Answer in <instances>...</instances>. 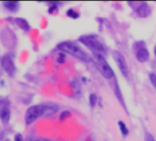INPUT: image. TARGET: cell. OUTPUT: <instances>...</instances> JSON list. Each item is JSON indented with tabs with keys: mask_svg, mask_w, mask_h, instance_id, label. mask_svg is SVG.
I'll use <instances>...</instances> for the list:
<instances>
[{
	"mask_svg": "<svg viewBox=\"0 0 156 141\" xmlns=\"http://www.w3.org/2000/svg\"><path fill=\"white\" fill-rule=\"evenodd\" d=\"M79 40L84 45H85L88 49H90L94 52V54L103 55L105 53V48L103 44L101 43L96 37L85 35V36H81Z\"/></svg>",
	"mask_w": 156,
	"mask_h": 141,
	"instance_id": "2",
	"label": "cell"
},
{
	"mask_svg": "<svg viewBox=\"0 0 156 141\" xmlns=\"http://www.w3.org/2000/svg\"><path fill=\"white\" fill-rule=\"evenodd\" d=\"M15 20H16V23H17V25L19 27L20 29H23V30H25V31H28V30H30V25H29L28 21H27L26 19L21 18H17Z\"/></svg>",
	"mask_w": 156,
	"mask_h": 141,
	"instance_id": "11",
	"label": "cell"
},
{
	"mask_svg": "<svg viewBox=\"0 0 156 141\" xmlns=\"http://www.w3.org/2000/svg\"><path fill=\"white\" fill-rule=\"evenodd\" d=\"M35 141H51V140L47 139V138H37Z\"/></svg>",
	"mask_w": 156,
	"mask_h": 141,
	"instance_id": "20",
	"label": "cell"
},
{
	"mask_svg": "<svg viewBox=\"0 0 156 141\" xmlns=\"http://www.w3.org/2000/svg\"><path fill=\"white\" fill-rule=\"evenodd\" d=\"M15 141H24L21 134H17V135L15 136Z\"/></svg>",
	"mask_w": 156,
	"mask_h": 141,
	"instance_id": "19",
	"label": "cell"
},
{
	"mask_svg": "<svg viewBox=\"0 0 156 141\" xmlns=\"http://www.w3.org/2000/svg\"><path fill=\"white\" fill-rule=\"evenodd\" d=\"M67 16H69V17H71V18H77L78 17H79V14L77 12H76L73 9H69L68 11H67Z\"/></svg>",
	"mask_w": 156,
	"mask_h": 141,
	"instance_id": "14",
	"label": "cell"
},
{
	"mask_svg": "<svg viewBox=\"0 0 156 141\" xmlns=\"http://www.w3.org/2000/svg\"><path fill=\"white\" fill-rule=\"evenodd\" d=\"M97 95H91L90 96H89V102H90V105H91V106H95L96 105V104H97Z\"/></svg>",
	"mask_w": 156,
	"mask_h": 141,
	"instance_id": "15",
	"label": "cell"
},
{
	"mask_svg": "<svg viewBox=\"0 0 156 141\" xmlns=\"http://www.w3.org/2000/svg\"><path fill=\"white\" fill-rule=\"evenodd\" d=\"M113 57H114V60H115V62H116L117 65L119 66L120 72L123 74L124 77H128V65H127V62H126V60H125L124 56L122 55L120 52L115 51L113 53Z\"/></svg>",
	"mask_w": 156,
	"mask_h": 141,
	"instance_id": "6",
	"label": "cell"
},
{
	"mask_svg": "<svg viewBox=\"0 0 156 141\" xmlns=\"http://www.w3.org/2000/svg\"><path fill=\"white\" fill-rule=\"evenodd\" d=\"M71 115L70 114V112L69 111H64V112H63L62 113V115H61V120H64V119H65V118H67V116H69Z\"/></svg>",
	"mask_w": 156,
	"mask_h": 141,
	"instance_id": "18",
	"label": "cell"
},
{
	"mask_svg": "<svg viewBox=\"0 0 156 141\" xmlns=\"http://www.w3.org/2000/svg\"><path fill=\"white\" fill-rule=\"evenodd\" d=\"M136 57H137V59L140 62H145L148 60L149 57H150V53H149V51L146 49L142 48V49H140L137 51Z\"/></svg>",
	"mask_w": 156,
	"mask_h": 141,
	"instance_id": "9",
	"label": "cell"
},
{
	"mask_svg": "<svg viewBox=\"0 0 156 141\" xmlns=\"http://www.w3.org/2000/svg\"><path fill=\"white\" fill-rule=\"evenodd\" d=\"M58 49L61 51L66 52L73 57L78 58L79 60H83V62H91L92 60V58L89 54H87V53L81 49L77 44L73 43V42H71V41L62 42L58 45Z\"/></svg>",
	"mask_w": 156,
	"mask_h": 141,
	"instance_id": "1",
	"label": "cell"
},
{
	"mask_svg": "<svg viewBox=\"0 0 156 141\" xmlns=\"http://www.w3.org/2000/svg\"><path fill=\"white\" fill-rule=\"evenodd\" d=\"M10 109L8 104L0 105V120L4 125H6L9 122L10 119Z\"/></svg>",
	"mask_w": 156,
	"mask_h": 141,
	"instance_id": "7",
	"label": "cell"
},
{
	"mask_svg": "<svg viewBox=\"0 0 156 141\" xmlns=\"http://www.w3.org/2000/svg\"><path fill=\"white\" fill-rule=\"evenodd\" d=\"M119 128H120V131L122 133V135L127 136L128 134V129L127 128L126 125L123 122H122V121H119Z\"/></svg>",
	"mask_w": 156,
	"mask_h": 141,
	"instance_id": "13",
	"label": "cell"
},
{
	"mask_svg": "<svg viewBox=\"0 0 156 141\" xmlns=\"http://www.w3.org/2000/svg\"><path fill=\"white\" fill-rule=\"evenodd\" d=\"M154 54H155V56H156V46H155V48H154Z\"/></svg>",
	"mask_w": 156,
	"mask_h": 141,
	"instance_id": "21",
	"label": "cell"
},
{
	"mask_svg": "<svg viewBox=\"0 0 156 141\" xmlns=\"http://www.w3.org/2000/svg\"><path fill=\"white\" fill-rule=\"evenodd\" d=\"M45 111H46V105H32L27 110L26 115H25V122L26 125L30 126L32 124L34 121H36L39 117L44 116H45Z\"/></svg>",
	"mask_w": 156,
	"mask_h": 141,
	"instance_id": "3",
	"label": "cell"
},
{
	"mask_svg": "<svg viewBox=\"0 0 156 141\" xmlns=\"http://www.w3.org/2000/svg\"><path fill=\"white\" fill-rule=\"evenodd\" d=\"M145 141H156L155 140V138L152 137V134H150V133H146L145 134Z\"/></svg>",
	"mask_w": 156,
	"mask_h": 141,
	"instance_id": "17",
	"label": "cell"
},
{
	"mask_svg": "<svg viewBox=\"0 0 156 141\" xmlns=\"http://www.w3.org/2000/svg\"><path fill=\"white\" fill-rule=\"evenodd\" d=\"M150 80H151L152 84L156 89V74H155V73H151V74H150Z\"/></svg>",
	"mask_w": 156,
	"mask_h": 141,
	"instance_id": "16",
	"label": "cell"
},
{
	"mask_svg": "<svg viewBox=\"0 0 156 141\" xmlns=\"http://www.w3.org/2000/svg\"><path fill=\"white\" fill-rule=\"evenodd\" d=\"M45 105H46V111H45L44 116H50L53 115V114H55L59 109L58 105L54 104H45Z\"/></svg>",
	"mask_w": 156,
	"mask_h": 141,
	"instance_id": "10",
	"label": "cell"
},
{
	"mask_svg": "<svg viewBox=\"0 0 156 141\" xmlns=\"http://www.w3.org/2000/svg\"><path fill=\"white\" fill-rule=\"evenodd\" d=\"M3 6L6 8H8L9 11L15 12L18 10L19 4L17 1H5V2H3Z\"/></svg>",
	"mask_w": 156,
	"mask_h": 141,
	"instance_id": "12",
	"label": "cell"
},
{
	"mask_svg": "<svg viewBox=\"0 0 156 141\" xmlns=\"http://www.w3.org/2000/svg\"><path fill=\"white\" fill-rule=\"evenodd\" d=\"M95 59H96V63L97 66V69L101 72L105 78L107 79H113L115 78L114 72L111 69L109 64L107 63L105 57L100 54H95Z\"/></svg>",
	"mask_w": 156,
	"mask_h": 141,
	"instance_id": "4",
	"label": "cell"
},
{
	"mask_svg": "<svg viewBox=\"0 0 156 141\" xmlns=\"http://www.w3.org/2000/svg\"><path fill=\"white\" fill-rule=\"evenodd\" d=\"M0 64H1L3 70L8 73L9 76H13L15 74L16 65H15L14 60H13V58L10 55L6 54L3 56L1 58V60H0Z\"/></svg>",
	"mask_w": 156,
	"mask_h": 141,
	"instance_id": "5",
	"label": "cell"
},
{
	"mask_svg": "<svg viewBox=\"0 0 156 141\" xmlns=\"http://www.w3.org/2000/svg\"><path fill=\"white\" fill-rule=\"evenodd\" d=\"M137 13L138 15L141 18H146L148 16H150L151 14V8L149 6L148 4L146 3H142L139 8H137Z\"/></svg>",
	"mask_w": 156,
	"mask_h": 141,
	"instance_id": "8",
	"label": "cell"
}]
</instances>
